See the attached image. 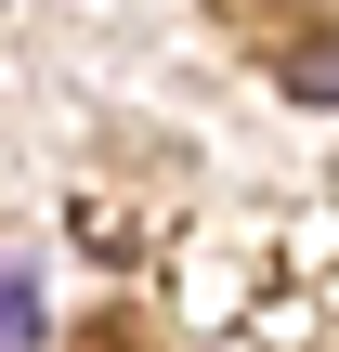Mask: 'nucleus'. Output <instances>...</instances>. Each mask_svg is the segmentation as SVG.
<instances>
[{"label":"nucleus","mask_w":339,"mask_h":352,"mask_svg":"<svg viewBox=\"0 0 339 352\" xmlns=\"http://www.w3.org/2000/svg\"><path fill=\"white\" fill-rule=\"evenodd\" d=\"M287 91H300V104H339V26L287 39Z\"/></svg>","instance_id":"1"},{"label":"nucleus","mask_w":339,"mask_h":352,"mask_svg":"<svg viewBox=\"0 0 339 352\" xmlns=\"http://www.w3.org/2000/svg\"><path fill=\"white\" fill-rule=\"evenodd\" d=\"M0 352H39V287L0 274Z\"/></svg>","instance_id":"2"}]
</instances>
